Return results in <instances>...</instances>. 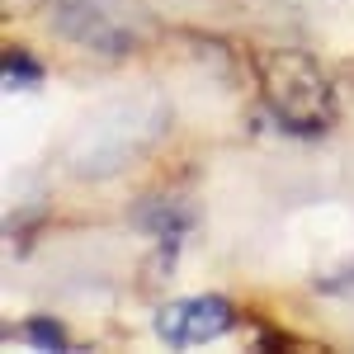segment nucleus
I'll list each match as a JSON object with an SVG mask.
<instances>
[{
    "label": "nucleus",
    "instance_id": "4",
    "mask_svg": "<svg viewBox=\"0 0 354 354\" xmlns=\"http://www.w3.org/2000/svg\"><path fill=\"white\" fill-rule=\"evenodd\" d=\"M38 81H43V66L28 53L10 48V53H5V85H10V90H33Z\"/></svg>",
    "mask_w": 354,
    "mask_h": 354
},
{
    "label": "nucleus",
    "instance_id": "2",
    "mask_svg": "<svg viewBox=\"0 0 354 354\" xmlns=\"http://www.w3.org/2000/svg\"><path fill=\"white\" fill-rule=\"evenodd\" d=\"M53 28L85 53L123 57L137 53L147 38V15L137 0H57Z\"/></svg>",
    "mask_w": 354,
    "mask_h": 354
},
{
    "label": "nucleus",
    "instance_id": "1",
    "mask_svg": "<svg viewBox=\"0 0 354 354\" xmlns=\"http://www.w3.org/2000/svg\"><path fill=\"white\" fill-rule=\"evenodd\" d=\"M260 85H265L270 109L293 133H322L330 118H335L330 85L307 53H270L265 66H260Z\"/></svg>",
    "mask_w": 354,
    "mask_h": 354
},
{
    "label": "nucleus",
    "instance_id": "3",
    "mask_svg": "<svg viewBox=\"0 0 354 354\" xmlns=\"http://www.w3.org/2000/svg\"><path fill=\"white\" fill-rule=\"evenodd\" d=\"M236 326V307L227 298H213V293H203V298H180V302H165L161 312H156V335H161L165 345H208V340H218L227 330Z\"/></svg>",
    "mask_w": 354,
    "mask_h": 354
},
{
    "label": "nucleus",
    "instance_id": "5",
    "mask_svg": "<svg viewBox=\"0 0 354 354\" xmlns=\"http://www.w3.org/2000/svg\"><path fill=\"white\" fill-rule=\"evenodd\" d=\"M19 335H24V340H33L38 350H66V330L57 326V322H48V317H33Z\"/></svg>",
    "mask_w": 354,
    "mask_h": 354
}]
</instances>
